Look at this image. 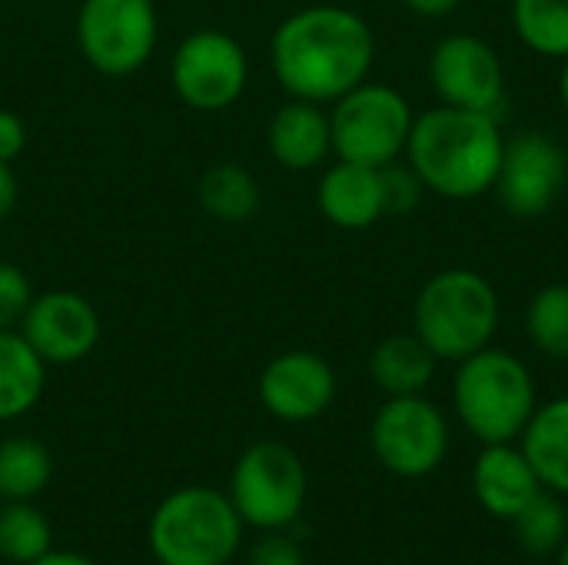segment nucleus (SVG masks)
<instances>
[{
    "instance_id": "obj_1",
    "label": "nucleus",
    "mask_w": 568,
    "mask_h": 565,
    "mask_svg": "<svg viewBox=\"0 0 568 565\" xmlns=\"http://www.w3.org/2000/svg\"><path fill=\"white\" fill-rule=\"evenodd\" d=\"M373 60V27L343 3L300 7L270 37V70L293 100L329 107L369 80Z\"/></svg>"
},
{
    "instance_id": "obj_2",
    "label": "nucleus",
    "mask_w": 568,
    "mask_h": 565,
    "mask_svg": "<svg viewBox=\"0 0 568 565\" xmlns=\"http://www.w3.org/2000/svg\"><path fill=\"white\" fill-rule=\"evenodd\" d=\"M499 117L459 107H433L413 120L406 163L443 200H479L496 186L503 163Z\"/></svg>"
},
{
    "instance_id": "obj_3",
    "label": "nucleus",
    "mask_w": 568,
    "mask_h": 565,
    "mask_svg": "<svg viewBox=\"0 0 568 565\" xmlns=\"http://www.w3.org/2000/svg\"><path fill=\"white\" fill-rule=\"evenodd\" d=\"M536 406V380L516 353L489 343L456 363L453 410L466 433L483 446L516 443L529 426Z\"/></svg>"
},
{
    "instance_id": "obj_4",
    "label": "nucleus",
    "mask_w": 568,
    "mask_h": 565,
    "mask_svg": "<svg viewBox=\"0 0 568 565\" xmlns=\"http://www.w3.org/2000/svg\"><path fill=\"white\" fill-rule=\"evenodd\" d=\"M503 306L496 286L469 266H449L429 276L413 303V333L443 363H459L499 333Z\"/></svg>"
},
{
    "instance_id": "obj_5",
    "label": "nucleus",
    "mask_w": 568,
    "mask_h": 565,
    "mask_svg": "<svg viewBox=\"0 0 568 565\" xmlns=\"http://www.w3.org/2000/svg\"><path fill=\"white\" fill-rule=\"evenodd\" d=\"M243 543V519L213 486H183L160 500L146 546L160 565H230Z\"/></svg>"
},
{
    "instance_id": "obj_6",
    "label": "nucleus",
    "mask_w": 568,
    "mask_h": 565,
    "mask_svg": "<svg viewBox=\"0 0 568 565\" xmlns=\"http://www.w3.org/2000/svg\"><path fill=\"white\" fill-rule=\"evenodd\" d=\"M329 107L336 160L383 170L406 153L416 113L396 87L363 80Z\"/></svg>"
},
{
    "instance_id": "obj_7",
    "label": "nucleus",
    "mask_w": 568,
    "mask_h": 565,
    "mask_svg": "<svg viewBox=\"0 0 568 565\" xmlns=\"http://www.w3.org/2000/svg\"><path fill=\"white\" fill-rule=\"evenodd\" d=\"M310 493L303 460L276 440H260L240 453L230 473L226 496L243 526L260 533L293 529L303 516Z\"/></svg>"
},
{
    "instance_id": "obj_8",
    "label": "nucleus",
    "mask_w": 568,
    "mask_h": 565,
    "mask_svg": "<svg viewBox=\"0 0 568 565\" xmlns=\"http://www.w3.org/2000/svg\"><path fill=\"white\" fill-rule=\"evenodd\" d=\"M73 37L80 57L103 77L143 70L160 43L156 0H80Z\"/></svg>"
},
{
    "instance_id": "obj_9",
    "label": "nucleus",
    "mask_w": 568,
    "mask_h": 565,
    "mask_svg": "<svg viewBox=\"0 0 568 565\" xmlns=\"http://www.w3.org/2000/svg\"><path fill=\"white\" fill-rule=\"evenodd\" d=\"M170 87L190 110H230L250 87V53L230 30L196 27L170 53Z\"/></svg>"
},
{
    "instance_id": "obj_10",
    "label": "nucleus",
    "mask_w": 568,
    "mask_h": 565,
    "mask_svg": "<svg viewBox=\"0 0 568 565\" xmlns=\"http://www.w3.org/2000/svg\"><path fill=\"white\" fill-rule=\"evenodd\" d=\"M369 446L379 466L399 480L433 476L449 453V420L419 396H386L369 426Z\"/></svg>"
},
{
    "instance_id": "obj_11",
    "label": "nucleus",
    "mask_w": 568,
    "mask_h": 565,
    "mask_svg": "<svg viewBox=\"0 0 568 565\" xmlns=\"http://www.w3.org/2000/svg\"><path fill=\"white\" fill-rule=\"evenodd\" d=\"M429 83L446 107L499 117L506 107V70L496 47L476 33H449L429 53Z\"/></svg>"
},
{
    "instance_id": "obj_12",
    "label": "nucleus",
    "mask_w": 568,
    "mask_h": 565,
    "mask_svg": "<svg viewBox=\"0 0 568 565\" xmlns=\"http://www.w3.org/2000/svg\"><path fill=\"white\" fill-rule=\"evenodd\" d=\"M568 180V157L542 130H523L503 147L496 196L516 220H536L559 200Z\"/></svg>"
},
{
    "instance_id": "obj_13",
    "label": "nucleus",
    "mask_w": 568,
    "mask_h": 565,
    "mask_svg": "<svg viewBox=\"0 0 568 565\" xmlns=\"http://www.w3.org/2000/svg\"><path fill=\"white\" fill-rule=\"evenodd\" d=\"M27 343L40 353L47 366H70L87 360L103 333L97 306L77 290H43L33 293L20 326Z\"/></svg>"
},
{
    "instance_id": "obj_14",
    "label": "nucleus",
    "mask_w": 568,
    "mask_h": 565,
    "mask_svg": "<svg viewBox=\"0 0 568 565\" xmlns=\"http://www.w3.org/2000/svg\"><path fill=\"white\" fill-rule=\"evenodd\" d=\"M256 396L280 423H313L336 400V370L313 350H286L263 366Z\"/></svg>"
},
{
    "instance_id": "obj_15",
    "label": "nucleus",
    "mask_w": 568,
    "mask_h": 565,
    "mask_svg": "<svg viewBox=\"0 0 568 565\" xmlns=\"http://www.w3.org/2000/svg\"><path fill=\"white\" fill-rule=\"evenodd\" d=\"M266 150L290 173H310L333 153L329 110L310 100H286L266 123Z\"/></svg>"
},
{
    "instance_id": "obj_16",
    "label": "nucleus",
    "mask_w": 568,
    "mask_h": 565,
    "mask_svg": "<svg viewBox=\"0 0 568 565\" xmlns=\"http://www.w3.org/2000/svg\"><path fill=\"white\" fill-rule=\"evenodd\" d=\"M316 206L339 230H369L386 216L383 170L336 160L316 183Z\"/></svg>"
},
{
    "instance_id": "obj_17",
    "label": "nucleus",
    "mask_w": 568,
    "mask_h": 565,
    "mask_svg": "<svg viewBox=\"0 0 568 565\" xmlns=\"http://www.w3.org/2000/svg\"><path fill=\"white\" fill-rule=\"evenodd\" d=\"M473 493H476V503L489 516L513 519L542 493V483H539L532 463L526 460L523 446L493 443V446H483V453L476 456Z\"/></svg>"
},
{
    "instance_id": "obj_18",
    "label": "nucleus",
    "mask_w": 568,
    "mask_h": 565,
    "mask_svg": "<svg viewBox=\"0 0 568 565\" xmlns=\"http://www.w3.org/2000/svg\"><path fill=\"white\" fill-rule=\"evenodd\" d=\"M436 363L416 333H393L369 353V380L383 396H419L433 383Z\"/></svg>"
},
{
    "instance_id": "obj_19",
    "label": "nucleus",
    "mask_w": 568,
    "mask_h": 565,
    "mask_svg": "<svg viewBox=\"0 0 568 565\" xmlns=\"http://www.w3.org/2000/svg\"><path fill=\"white\" fill-rule=\"evenodd\" d=\"M519 446L532 463L542 490L568 496V396L536 406L529 426L519 436Z\"/></svg>"
},
{
    "instance_id": "obj_20",
    "label": "nucleus",
    "mask_w": 568,
    "mask_h": 565,
    "mask_svg": "<svg viewBox=\"0 0 568 565\" xmlns=\"http://www.w3.org/2000/svg\"><path fill=\"white\" fill-rule=\"evenodd\" d=\"M196 200L200 210L223 226H243L256 220L263 206V190L260 180L236 160H220L210 163L196 183Z\"/></svg>"
},
{
    "instance_id": "obj_21",
    "label": "nucleus",
    "mask_w": 568,
    "mask_h": 565,
    "mask_svg": "<svg viewBox=\"0 0 568 565\" xmlns=\"http://www.w3.org/2000/svg\"><path fill=\"white\" fill-rule=\"evenodd\" d=\"M47 386V363L20 330H0V423L27 416Z\"/></svg>"
},
{
    "instance_id": "obj_22",
    "label": "nucleus",
    "mask_w": 568,
    "mask_h": 565,
    "mask_svg": "<svg viewBox=\"0 0 568 565\" xmlns=\"http://www.w3.org/2000/svg\"><path fill=\"white\" fill-rule=\"evenodd\" d=\"M53 480V453L37 436L0 440V503H33Z\"/></svg>"
},
{
    "instance_id": "obj_23",
    "label": "nucleus",
    "mask_w": 568,
    "mask_h": 565,
    "mask_svg": "<svg viewBox=\"0 0 568 565\" xmlns=\"http://www.w3.org/2000/svg\"><path fill=\"white\" fill-rule=\"evenodd\" d=\"M513 30L539 57H568V0H513Z\"/></svg>"
},
{
    "instance_id": "obj_24",
    "label": "nucleus",
    "mask_w": 568,
    "mask_h": 565,
    "mask_svg": "<svg viewBox=\"0 0 568 565\" xmlns=\"http://www.w3.org/2000/svg\"><path fill=\"white\" fill-rule=\"evenodd\" d=\"M53 549L50 519L33 503H0V559L30 565Z\"/></svg>"
},
{
    "instance_id": "obj_25",
    "label": "nucleus",
    "mask_w": 568,
    "mask_h": 565,
    "mask_svg": "<svg viewBox=\"0 0 568 565\" xmlns=\"http://www.w3.org/2000/svg\"><path fill=\"white\" fill-rule=\"evenodd\" d=\"M513 536L529 556H556L568 539V509L562 496L542 490L513 519Z\"/></svg>"
},
{
    "instance_id": "obj_26",
    "label": "nucleus",
    "mask_w": 568,
    "mask_h": 565,
    "mask_svg": "<svg viewBox=\"0 0 568 565\" xmlns=\"http://www.w3.org/2000/svg\"><path fill=\"white\" fill-rule=\"evenodd\" d=\"M526 336L536 353L568 360V283H549L529 300Z\"/></svg>"
},
{
    "instance_id": "obj_27",
    "label": "nucleus",
    "mask_w": 568,
    "mask_h": 565,
    "mask_svg": "<svg viewBox=\"0 0 568 565\" xmlns=\"http://www.w3.org/2000/svg\"><path fill=\"white\" fill-rule=\"evenodd\" d=\"M30 300H33L30 276L17 263L0 260V330H17Z\"/></svg>"
},
{
    "instance_id": "obj_28",
    "label": "nucleus",
    "mask_w": 568,
    "mask_h": 565,
    "mask_svg": "<svg viewBox=\"0 0 568 565\" xmlns=\"http://www.w3.org/2000/svg\"><path fill=\"white\" fill-rule=\"evenodd\" d=\"M383 193H386V216H403L419 206L426 186L419 183V176L413 173L409 163L396 160V163L383 167Z\"/></svg>"
},
{
    "instance_id": "obj_29",
    "label": "nucleus",
    "mask_w": 568,
    "mask_h": 565,
    "mask_svg": "<svg viewBox=\"0 0 568 565\" xmlns=\"http://www.w3.org/2000/svg\"><path fill=\"white\" fill-rule=\"evenodd\" d=\"M246 565H310L303 546L290 536V529H276L266 533L253 549H250V563Z\"/></svg>"
},
{
    "instance_id": "obj_30",
    "label": "nucleus",
    "mask_w": 568,
    "mask_h": 565,
    "mask_svg": "<svg viewBox=\"0 0 568 565\" xmlns=\"http://www.w3.org/2000/svg\"><path fill=\"white\" fill-rule=\"evenodd\" d=\"M27 120L10 110V107H0V160L3 163H13L23 150H27Z\"/></svg>"
},
{
    "instance_id": "obj_31",
    "label": "nucleus",
    "mask_w": 568,
    "mask_h": 565,
    "mask_svg": "<svg viewBox=\"0 0 568 565\" xmlns=\"http://www.w3.org/2000/svg\"><path fill=\"white\" fill-rule=\"evenodd\" d=\"M17 200H20V180L13 173V163L0 160V220H7L13 213Z\"/></svg>"
},
{
    "instance_id": "obj_32",
    "label": "nucleus",
    "mask_w": 568,
    "mask_h": 565,
    "mask_svg": "<svg viewBox=\"0 0 568 565\" xmlns=\"http://www.w3.org/2000/svg\"><path fill=\"white\" fill-rule=\"evenodd\" d=\"M403 7L406 10H413V13H419V17H449V13H456L459 7H463V0H403Z\"/></svg>"
},
{
    "instance_id": "obj_33",
    "label": "nucleus",
    "mask_w": 568,
    "mask_h": 565,
    "mask_svg": "<svg viewBox=\"0 0 568 565\" xmlns=\"http://www.w3.org/2000/svg\"><path fill=\"white\" fill-rule=\"evenodd\" d=\"M30 565H100L90 556H80V553H70V549H50L47 556H40L37 563Z\"/></svg>"
},
{
    "instance_id": "obj_34",
    "label": "nucleus",
    "mask_w": 568,
    "mask_h": 565,
    "mask_svg": "<svg viewBox=\"0 0 568 565\" xmlns=\"http://www.w3.org/2000/svg\"><path fill=\"white\" fill-rule=\"evenodd\" d=\"M559 100H562V107H566L568 113V57L562 60V73H559Z\"/></svg>"
},
{
    "instance_id": "obj_35",
    "label": "nucleus",
    "mask_w": 568,
    "mask_h": 565,
    "mask_svg": "<svg viewBox=\"0 0 568 565\" xmlns=\"http://www.w3.org/2000/svg\"><path fill=\"white\" fill-rule=\"evenodd\" d=\"M556 565H568V539L562 543V549L556 553Z\"/></svg>"
},
{
    "instance_id": "obj_36",
    "label": "nucleus",
    "mask_w": 568,
    "mask_h": 565,
    "mask_svg": "<svg viewBox=\"0 0 568 565\" xmlns=\"http://www.w3.org/2000/svg\"><path fill=\"white\" fill-rule=\"evenodd\" d=\"M0 3H7V0H0Z\"/></svg>"
}]
</instances>
